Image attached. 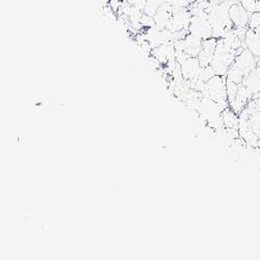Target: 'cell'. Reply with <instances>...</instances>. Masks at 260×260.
<instances>
[{
	"instance_id": "1",
	"label": "cell",
	"mask_w": 260,
	"mask_h": 260,
	"mask_svg": "<svg viewBox=\"0 0 260 260\" xmlns=\"http://www.w3.org/2000/svg\"><path fill=\"white\" fill-rule=\"evenodd\" d=\"M165 3V0H147L146 4V8L144 10V13L154 17V15L156 14L157 10L159 9V7Z\"/></svg>"
},
{
	"instance_id": "2",
	"label": "cell",
	"mask_w": 260,
	"mask_h": 260,
	"mask_svg": "<svg viewBox=\"0 0 260 260\" xmlns=\"http://www.w3.org/2000/svg\"><path fill=\"white\" fill-rule=\"evenodd\" d=\"M141 24L143 27H147V28L156 26L154 18L152 16H149V15L145 14V13H143V16L141 18Z\"/></svg>"
},
{
	"instance_id": "3",
	"label": "cell",
	"mask_w": 260,
	"mask_h": 260,
	"mask_svg": "<svg viewBox=\"0 0 260 260\" xmlns=\"http://www.w3.org/2000/svg\"><path fill=\"white\" fill-rule=\"evenodd\" d=\"M119 2H122V0H119Z\"/></svg>"
},
{
	"instance_id": "4",
	"label": "cell",
	"mask_w": 260,
	"mask_h": 260,
	"mask_svg": "<svg viewBox=\"0 0 260 260\" xmlns=\"http://www.w3.org/2000/svg\"><path fill=\"white\" fill-rule=\"evenodd\" d=\"M222 2H224V0H222Z\"/></svg>"
}]
</instances>
